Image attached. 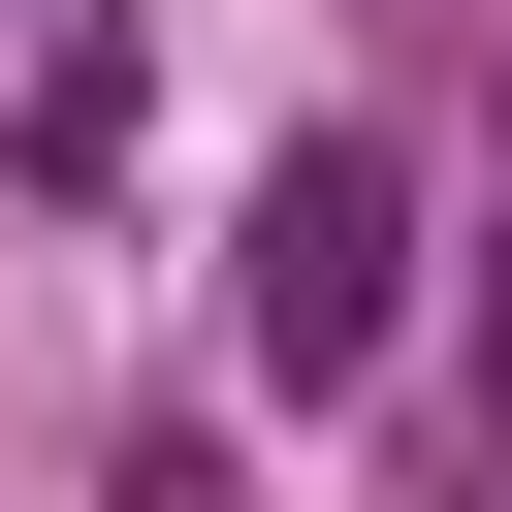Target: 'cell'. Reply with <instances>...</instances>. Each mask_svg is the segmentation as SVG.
I'll return each mask as SVG.
<instances>
[{
	"mask_svg": "<svg viewBox=\"0 0 512 512\" xmlns=\"http://www.w3.org/2000/svg\"><path fill=\"white\" fill-rule=\"evenodd\" d=\"M224 288H256V384H352V352L416 320V160H384V128H288Z\"/></svg>",
	"mask_w": 512,
	"mask_h": 512,
	"instance_id": "cell-1",
	"label": "cell"
},
{
	"mask_svg": "<svg viewBox=\"0 0 512 512\" xmlns=\"http://www.w3.org/2000/svg\"><path fill=\"white\" fill-rule=\"evenodd\" d=\"M96 160H128V0H64V32H32V192H96Z\"/></svg>",
	"mask_w": 512,
	"mask_h": 512,
	"instance_id": "cell-2",
	"label": "cell"
}]
</instances>
